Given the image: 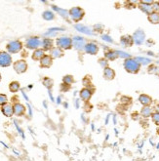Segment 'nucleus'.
<instances>
[{
	"label": "nucleus",
	"mask_w": 159,
	"mask_h": 161,
	"mask_svg": "<svg viewBox=\"0 0 159 161\" xmlns=\"http://www.w3.org/2000/svg\"><path fill=\"white\" fill-rule=\"evenodd\" d=\"M123 66H124L125 71L129 73H132V74L138 73L141 69L140 63L136 59H132V58L125 60L124 63H123Z\"/></svg>",
	"instance_id": "f257e3e1"
},
{
	"label": "nucleus",
	"mask_w": 159,
	"mask_h": 161,
	"mask_svg": "<svg viewBox=\"0 0 159 161\" xmlns=\"http://www.w3.org/2000/svg\"><path fill=\"white\" fill-rule=\"evenodd\" d=\"M84 16H85V11H84L81 7H72L71 9H69L68 11V17L70 19H71L73 21H75V23H78V21H80Z\"/></svg>",
	"instance_id": "f03ea898"
},
{
	"label": "nucleus",
	"mask_w": 159,
	"mask_h": 161,
	"mask_svg": "<svg viewBox=\"0 0 159 161\" xmlns=\"http://www.w3.org/2000/svg\"><path fill=\"white\" fill-rule=\"evenodd\" d=\"M56 45L61 50H69L73 47V41L70 37L61 36L56 39Z\"/></svg>",
	"instance_id": "7ed1b4c3"
},
{
	"label": "nucleus",
	"mask_w": 159,
	"mask_h": 161,
	"mask_svg": "<svg viewBox=\"0 0 159 161\" xmlns=\"http://www.w3.org/2000/svg\"><path fill=\"white\" fill-rule=\"evenodd\" d=\"M23 47V43L20 40H12L7 43L6 49L9 54H17L22 51Z\"/></svg>",
	"instance_id": "20e7f679"
},
{
	"label": "nucleus",
	"mask_w": 159,
	"mask_h": 161,
	"mask_svg": "<svg viewBox=\"0 0 159 161\" xmlns=\"http://www.w3.org/2000/svg\"><path fill=\"white\" fill-rule=\"evenodd\" d=\"M41 43L42 41L39 39V37L31 36L25 40V47L30 50H36L39 49V47L41 46Z\"/></svg>",
	"instance_id": "39448f33"
},
{
	"label": "nucleus",
	"mask_w": 159,
	"mask_h": 161,
	"mask_svg": "<svg viewBox=\"0 0 159 161\" xmlns=\"http://www.w3.org/2000/svg\"><path fill=\"white\" fill-rule=\"evenodd\" d=\"M13 63L12 56L9 54L7 51L0 52V67H10Z\"/></svg>",
	"instance_id": "423d86ee"
},
{
	"label": "nucleus",
	"mask_w": 159,
	"mask_h": 161,
	"mask_svg": "<svg viewBox=\"0 0 159 161\" xmlns=\"http://www.w3.org/2000/svg\"><path fill=\"white\" fill-rule=\"evenodd\" d=\"M13 67H14L15 71L19 74H22V73H25L26 71H28V63L25 62V60H19L13 64Z\"/></svg>",
	"instance_id": "0eeeda50"
},
{
	"label": "nucleus",
	"mask_w": 159,
	"mask_h": 161,
	"mask_svg": "<svg viewBox=\"0 0 159 161\" xmlns=\"http://www.w3.org/2000/svg\"><path fill=\"white\" fill-rule=\"evenodd\" d=\"M100 48L99 46L94 42H88L86 43L85 47H84V51L89 55H97L99 53Z\"/></svg>",
	"instance_id": "6e6552de"
},
{
	"label": "nucleus",
	"mask_w": 159,
	"mask_h": 161,
	"mask_svg": "<svg viewBox=\"0 0 159 161\" xmlns=\"http://www.w3.org/2000/svg\"><path fill=\"white\" fill-rule=\"evenodd\" d=\"M92 96H93V91L90 88H86V87L81 89V91L79 92V97H80V99L84 103L89 102L92 98Z\"/></svg>",
	"instance_id": "1a4fd4ad"
},
{
	"label": "nucleus",
	"mask_w": 159,
	"mask_h": 161,
	"mask_svg": "<svg viewBox=\"0 0 159 161\" xmlns=\"http://www.w3.org/2000/svg\"><path fill=\"white\" fill-rule=\"evenodd\" d=\"M1 111L6 117H12L14 115V107H13L12 104L7 103L1 107Z\"/></svg>",
	"instance_id": "9d476101"
},
{
	"label": "nucleus",
	"mask_w": 159,
	"mask_h": 161,
	"mask_svg": "<svg viewBox=\"0 0 159 161\" xmlns=\"http://www.w3.org/2000/svg\"><path fill=\"white\" fill-rule=\"evenodd\" d=\"M14 107V115L16 116H23L25 113L26 108L23 104L21 103H15L13 104Z\"/></svg>",
	"instance_id": "9b49d317"
},
{
	"label": "nucleus",
	"mask_w": 159,
	"mask_h": 161,
	"mask_svg": "<svg viewBox=\"0 0 159 161\" xmlns=\"http://www.w3.org/2000/svg\"><path fill=\"white\" fill-rule=\"evenodd\" d=\"M41 46H42V49L44 51H49L50 52L53 48H54V40H53V39L50 38V37L44 38L42 40Z\"/></svg>",
	"instance_id": "f8f14e48"
},
{
	"label": "nucleus",
	"mask_w": 159,
	"mask_h": 161,
	"mask_svg": "<svg viewBox=\"0 0 159 161\" xmlns=\"http://www.w3.org/2000/svg\"><path fill=\"white\" fill-rule=\"evenodd\" d=\"M144 38H145V35H144V32L143 31V30H137L133 35L134 43H136V44H138V45L143 44L144 41Z\"/></svg>",
	"instance_id": "ddd939ff"
},
{
	"label": "nucleus",
	"mask_w": 159,
	"mask_h": 161,
	"mask_svg": "<svg viewBox=\"0 0 159 161\" xmlns=\"http://www.w3.org/2000/svg\"><path fill=\"white\" fill-rule=\"evenodd\" d=\"M139 102L143 104L144 107H151V104H152V98L151 96H148L147 94H141L139 97Z\"/></svg>",
	"instance_id": "4468645a"
},
{
	"label": "nucleus",
	"mask_w": 159,
	"mask_h": 161,
	"mask_svg": "<svg viewBox=\"0 0 159 161\" xmlns=\"http://www.w3.org/2000/svg\"><path fill=\"white\" fill-rule=\"evenodd\" d=\"M40 62V67L44 68H49L53 64V58L50 55H45L44 57L39 61Z\"/></svg>",
	"instance_id": "2eb2a0df"
},
{
	"label": "nucleus",
	"mask_w": 159,
	"mask_h": 161,
	"mask_svg": "<svg viewBox=\"0 0 159 161\" xmlns=\"http://www.w3.org/2000/svg\"><path fill=\"white\" fill-rule=\"evenodd\" d=\"M104 78L105 80H108V81L113 80L114 78H115V71L109 67L104 68Z\"/></svg>",
	"instance_id": "dca6fc26"
},
{
	"label": "nucleus",
	"mask_w": 159,
	"mask_h": 161,
	"mask_svg": "<svg viewBox=\"0 0 159 161\" xmlns=\"http://www.w3.org/2000/svg\"><path fill=\"white\" fill-rule=\"evenodd\" d=\"M72 41H73V47H75L77 50H84V47H85L86 43L83 38L76 36L72 39Z\"/></svg>",
	"instance_id": "f3484780"
},
{
	"label": "nucleus",
	"mask_w": 159,
	"mask_h": 161,
	"mask_svg": "<svg viewBox=\"0 0 159 161\" xmlns=\"http://www.w3.org/2000/svg\"><path fill=\"white\" fill-rule=\"evenodd\" d=\"M50 56L54 59H59V58H61L64 56V50H61V48L59 47H54L53 49L50 51Z\"/></svg>",
	"instance_id": "a211bd4d"
},
{
	"label": "nucleus",
	"mask_w": 159,
	"mask_h": 161,
	"mask_svg": "<svg viewBox=\"0 0 159 161\" xmlns=\"http://www.w3.org/2000/svg\"><path fill=\"white\" fill-rule=\"evenodd\" d=\"M120 43L122 46L124 47H130L133 45L134 40H133V36H130V35H124L122 36L120 39Z\"/></svg>",
	"instance_id": "6ab92c4d"
},
{
	"label": "nucleus",
	"mask_w": 159,
	"mask_h": 161,
	"mask_svg": "<svg viewBox=\"0 0 159 161\" xmlns=\"http://www.w3.org/2000/svg\"><path fill=\"white\" fill-rule=\"evenodd\" d=\"M45 55H46V54H45V51H44L42 48H39V49H36V50L33 51L31 58H32L34 61H40Z\"/></svg>",
	"instance_id": "aec40b11"
},
{
	"label": "nucleus",
	"mask_w": 159,
	"mask_h": 161,
	"mask_svg": "<svg viewBox=\"0 0 159 161\" xmlns=\"http://www.w3.org/2000/svg\"><path fill=\"white\" fill-rule=\"evenodd\" d=\"M139 8L141 10H142L144 13H145L147 15H151V13L153 12L152 9V5H147V4H144L142 2L139 3Z\"/></svg>",
	"instance_id": "412c9836"
},
{
	"label": "nucleus",
	"mask_w": 159,
	"mask_h": 161,
	"mask_svg": "<svg viewBox=\"0 0 159 161\" xmlns=\"http://www.w3.org/2000/svg\"><path fill=\"white\" fill-rule=\"evenodd\" d=\"M104 58L108 61H114L118 58L117 52L114 50H108L104 53Z\"/></svg>",
	"instance_id": "4be33fe9"
},
{
	"label": "nucleus",
	"mask_w": 159,
	"mask_h": 161,
	"mask_svg": "<svg viewBox=\"0 0 159 161\" xmlns=\"http://www.w3.org/2000/svg\"><path fill=\"white\" fill-rule=\"evenodd\" d=\"M153 113L152 108L151 107H144L141 110V115H142L144 118H148L151 117Z\"/></svg>",
	"instance_id": "5701e85b"
},
{
	"label": "nucleus",
	"mask_w": 159,
	"mask_h": 161,
	"mask_svg": "<svg viewBox=\"0 0 159 161\" xmlns=\"http://www.w3.org/2000/svg\"><path fill=\"white\" fill-rule=\"evenodd\" d=\"M147 19L149 21V23H151L152 25H157L159 24V13L157 12H152L151 15L147 16Z\"/></svg>",
	"instance_id": "b1692460"
},
{
	"label": "nucleus",
	"mask_w": 159,
	"mask_h": 161,
	"mask_svg": "<svg viewBox=\"0 0 159 161\" xmlns=\"http://www.w3.org/2000/svg\"><path fill=\"white\" fill-rule=\"evenodd\" d=\"M20 89H21V84L18 81H12L11 83L9 84V90H10L12 93H17Z\"/></svg>",
	"instance_id": "393cba45"
},
{
	"label": "nucleus",
	"mask_w": 159,
	"mask_h": 161,
	"mask_svg": "<svg viewBox=\"0 0 159 161\" xmlns=\"http://www.w3.org/2000/svg\"><path fill=\"white\" fill-rule=\"evenodd\" d=\"M42 17H43V19L46 20V21H52V20L55 19V14H54V12H52L50 10H47V11L43 12Z\"/></svg>",
	"instance_id": "a878e982"
},
{
	"label": "nucleus",
	"mask_w": 159,
	"mask_h": 161,
	"mask_svg": "<svg viewBox=\"0 0 159 161\" xmlns=\"http://www.w3.org/2000/svg\"><path fill=\"white\" fill-rule=\"evenodd\" d=\"M63 83L68 85V86H71L74 83V78L72 75H65L63 77Z\"/></svg>",
	"instance_id": "bb28decb"
},
{
	"label": "nucleus",
	"mask_w": 159,
	"mask_h": 161,
	"mask_svg": "<svg viewBox=\"0 0 159 161\" xmlns=\"http://www.w3.org/2000/svg\"><path fill=\"white\" fill-rule=\"evenodd\" d=\"M53 9H54L55 11H57L58 13H60V15L61 17H64V18H68V12L65 11V10H63V9H60V8H58L57 6H52Z\"/></svg>",
	"instance_id": "cd10ccee"
},
{
	"label": "nucleus",
	"mask_w": 159,
	"mask_h": 161,
	"mask_svg": "<svg viewBox=\"0 0 159 161\" xmlns=\"http://www.w3.org/2000/svg\"><path fill=\"white\" fill-rule=\"evenodd\" d=\"M43 84L50 90L52 88V86H53V80L49 77H46V78H44V79H43Z\"/></svg>",
	"instance_id": "c85d7f7f"
},
{
	"label": "nucleus",
	"mask_w": 159,
	"mask_h": 161,
	"mask_svg": "<svg viewBox=\"0 0 159 161\" xmlns=\"http://www.w3.org/2000/svg\"><path fill=\"white\" fill-rule=\"evenodd\" d=\"M151 119H152L154 124L159 126V112H153L151 115Z\"/></svg>",
	"instance_id": "c756f323"
},
{
	"label": "nucleus",
	"mask_w": 159,
	"mask_h": 161,
	"mask_svg": "<svg viewBox=\"0 0 159 161\" xmlns=\"http://www.w3.org/2000/svg\"><path fill=\"white\" fill-rule=\"evenodd\" d=\"M99 64H100V66L103 67V68H105V67H108V61L105 59V58L100 59V60H99Z\"/></svg>",
	"instance_id": "7c9ffc66"
},
{
	"label": "nucleus",
	"mask_w": 159,
	"mask_h": 161,
	"mask_svg": "<svg viewBox=\"0 0 159 161\" xmlns=\"http://www.w3.org/2000/svg\"><path fill=\"white\" fill-rule=\"evenodd\" d=\"M8 103V98L5 94H0V106H4L5 104Z\"/></svg>",
	"instance_id": "2f4dec72"
},
{
	"label": "nucleus",
	"mask_w": 159,
	"mask_h": 161,
	"mask_svg": "<svg viewBox=\"0 0 159 161\" xmlns=\"http://www.w3.org/2000/svg\"><path fill=\"white\" fill-rule=\"evenodd\" d=\"M136 60L140 63V64H147L151 63V60L144 59V58H137Z\"/></svg>",
	"instance_id": "473e14b6"
},
{
	"label": "nucleus",
	"mask_w": 159,
	"mask_h": 161,
	"mask_svg": "<svg viewBox=\"0 0 159 161\" xmlns=\"http://www.w3.org/2000/svg\"><path fill=\"white\" fill-rule=\"evenodd\" d=\"M116 52H117L118 57H123V58H125V60L130 59V56L128 55L127 53H124V52H121V51H116Z\"/></svg>",
	"instance_id": "72a5a7b5"
},
{
	"label": "nucleus",
	"mask_w": 159,
	"mask_h": 161,
	"mask_svg": "<svg viewBox=\"0 0 159 161\" xmlns=\"http://www.w3.org/2000/svg\"><path fill=\"white\" fill-rule=\"evenodd\" d=\"M76 28L79 29V31H81V32L87 33V34H90V33H91V32H89V31H87V30H89V29H87L86 28H84V27H81V25H77Z\"/></svg>",
	"instance_id": "f704fd0d"
},
{
	"label": "nucleus",
	"mask_w": 159,
	"mask_h": 161,
	"mask_svg": "<svg viewBox=\"0 0 159 161\" xmlns=\"http://www.w3.org/2000/svg\"><path fill=\"white\" fill-rule=\"evenodd\" d=\"M152 9H153V12H157L159 13V2H155L152 4Z\"/></svg>",
	"instance_id": "c9c22d12"
},
{
	"label": "nucleus",
	"mask_w": 159,
	"mask_h": 161,
	"mask_svg": "<svg viewBox=\"0 0 159 161\" xmlns=\"http://www.w3.org/2000/svg\"><path fill=\"white\" fill-rule=\"evenodd\" d=\"M141 2L144 4H147V5H152V4L154 3L153 0H142Z\"/></svg>",
	"instance_id": "e433bc0d"
},
{
	"label": "nucleus",
	"mask_w": 159,
	"mask_h": 161,
	"mask_svg": "<svg viewBox=\"0 0 159 161\" xmlns=\"http://www.w3.org/2000/svg\"><path fill=\"white\" fill-rule=\"evenodd\" d=\"M103 39L104 41H108V42H112V39H110V37L108 35H104L103 36Z\"/></svg>",
	"instance_id": "4c0bfd02"
},
{
	"label": "nucleus",
	"mask_w": 159,
	"mask_h": 161,
	"mask_svg": "<svg viewBox=\"0 0 159 161\" xmlns=\"http://www.w3.org/2000/svg\"><path fill=\"white\" fill-rule=\"evenodd\" d=\"M155 112H159V104L155 106Z\"/></svg>",
	"instance_id": "58836bf2"
},
{
	"label": "nucleus",
	"mask_w": 159,
	"mask_h": 161,
	"mask_svg": "<svg viewBox=\"0 0 159 161\" xmlns=\"http://www.w3.org/2000/svg\"><path fill=\"white\" fill-rule=\"evenodd\" d=\"M57 101H58V103L60 104V103H61V98L59 97V98H58V100H57Z\"/></svg>",
	"instance_id": "ea45409f"
},
{
	"label": "nucleus",
	"mask_w": 159,
	"mask_h": 161,
	"mask_svg": "<svg viewBox=\"0 0 159 161\" xmlns=\"http://www.w3.org/2000/svg\"><path fill=\"white\" fill-rule=\"evenodd\" d=\"M1 79H2V76H1V73H0V81H1Z\"/></svg>",
	"instance_id": "a19ab883"
},
{
	"label": "nucleus",
	"mask_w": 159,
	"mask_h": 161,
	"mask_svg": "<svg viewBox=\"0 0 159 161\" xmlns=\"http://www.w3.org/2000/svg\"><path fill=\"white\" fill-rule=\"evenodd\" d=\"M158 134H159V129H158Z\"/></svg>",
	"instance_id": "79ce46f5"
}]
</instances>
